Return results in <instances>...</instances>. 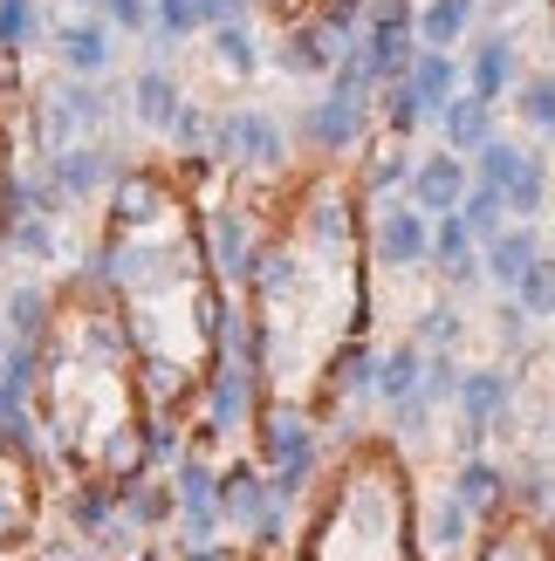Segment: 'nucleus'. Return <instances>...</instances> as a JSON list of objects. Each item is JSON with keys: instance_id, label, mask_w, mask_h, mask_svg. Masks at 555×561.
<instances>
[{"instance_id": "f257e3e1", "label": "nucleus", "mask_w": 555, "mask_h": 561, "mask_svg": "<svg viewBox=\"0 0 555 561\" xmlns=\"http://www.w3.org/2000/svg\"><path fill=\"white\" fill-rule=\"evenodd\" d=\"M343 172H316L288 192L274 227L247 254V350L261 383L268 459H295L309 445L322 398L356 370V322H364V213Z\"/></svg>"}, {"instance_id": "f03ea898", "label": "nucleus", "mask_w": 555, "mask_h": 561, "mask_svg": "<svg viewBox=\"0 0 555 561\" xmlns=\"http://www.w3.org/2000/svg\"><path fill=\"white\" fill-rule=\"evenodd\" d=\"M97 280L124 316V335L151 390V417L185 425L206 404L219 370V280H213L200 206H192L179 172L131 164L110 185Z\"/></svg>"}, {"instance_id": "7ed1b4c3", "label": "nucleus", "mask_w": 555, "mask_h": 561, "mask_svg": "<svg viewBox=\"0 0 555 561\" xmlns=\"http://www.w3.org/2000/svg\"><path fill=\"white\" fill-rule=\"evenodd\" d=\"M27 411L48 438L63 472L90 493H117L145 472L151 453V390L137 370V350L124 335L117 301L103 280L55 288L48 316L35 329V377Z\"/></svg>"}, {"instance_id": "20e7f679", "label": "nucleus", "mask_w": 555, "mask_h": 561, "mask_svg": "<svg viewBox=\"0 0 555 561\" xmlns=\"http://www.w3.org/2000/svg\"><path fill=\"white\" fill-rule=\"evenodd\" d=\"M302 561H419L411 486L392 445H350L329 466L309 535H302Z\"/></svg>"}, {"instance_id": "39448f33", "label": "nucleus", "mask_w": 555, "mask_h": 561, "mask_svg": "<svg viewBox=\"0 0 555 561\" xmlns=\"http://www.w3.org/2000/svg\"><path fill=\"white\" fill-rule=\"evenodd\" d=\"M35 520H42V486H35V459H27L21 432L0 417V548H21L35 541Z\"/></svg>"}, {"instance_id": "423d86ee", "label": "nucleus", "mask_w": 555, "mask_h": 561, "mask_svg": "<svg viewBox=\"0 0 555 561\" xmlns=\"http://www.w3.org/2000/svg\"><path fill=\"white\" fill-rule=\"evenodd\" d=\"M432 213H419V206H384V219H377V261L384 267H411V261H426V247H432V227H426Z\"/></svg>"}, {"instance_id": "0eeeda50", "label": "nucleus", "mask_w": 555, "mask_h": 561, "mask_svg": "<svg viewBox=\"0 0 555 561\" xmlns=\"http://www.w3.org/2000/svg\"><path fill=\"white\" fill-rule=\"evenodd\" d=\"M356 130H364V96H322L316 110H309V145L322 151V158H337V151H350L356 145Z\"/></svg>"}, {"instance_id": "6e6552de", "label": "nucleus", "mask_w": 555, "mask_h": 561, "mask_svg": "<svg viewBox=\"0 0 555 561\" xmlns=\"http://www.w3.org/2000/svg\"><path fill=\"white\" fill-rule=\"evenodd\" d=\"M405 82L419 90L426 117H439V110L460 96V62H453V48H419V55H411V69H405Z\"/></svg>"}, {"instance_id": "1a4fd4ad", "label": "nucleus", "mask_w": 555, "mask_h": 561, "mask_svg": "<svg viewBox=\"0 0 555 561\" xmlns=\"http://www.w3.org/2000/svg\"><path fill=\"white\" fill-rule=\"evenodd\" d=\"M466 199V164L460 158H426L419 172H411V206L419 213H460Z\"/></svg>"}, {"instance_id": "9d476101", "label": "nucleus", "mask_w": 555, "mask_h": 561, "mask_svg": "<svg viewBox=\"0 0 555 561\" xmlns=\"http://www.w3.org/2000/svg\"><path fill=\"white\" fill-rule=\"evenodd\" d=\"M254 8H268L274 21H329L337 35H350L356 21H364V0H254Z\"/></svg>"}, {"instance_id": "9b49d317", "label": "nucleus", "mask_w": 555, "mask_h": 561, "mask_svg": "<svg viewBox=\"0 0 555 561\" xmlns=\"http://www.w3.org/2000/svg\"><path fill=\"white\" fill-rule=\"evenodd\" d=\"M439 117H446V137H453V151H480L487 137H494V103L487 96H453L446 110H439Z\"/></svg>"}, {"instance_id": "f8f14e48", "label": "nucleus", "mask_w": 555, "mask_h": 561, "mask_svg": "<svg viewBox=\"0 0 555 561\" xmlns=\"http://www.w3.org/2000/svg\"><path fill=\"white\" fill-rule=\"evenodd\" d=\"M466 76H474V96H501L508 90V82H514V48H508V35H487L480 48H474V69H466Z\"/></svg>"}, {"instance_id": "ddd939ff", "label": "nucleus", "mask_w": 555, "mask_h": 561, "mask_svg": "<svg viewBox=\"0 0 555 561\" xmlns=\"http://www.w3.org/2000/svg\"><path fill=\"white\" fill-rule=\"evenodd\" d=\"M466 21H474V0H432V8L419 14V42L426 48H453L466 35Z\"/></svg>"}, {"instance_id": "4468645a", "label": "nucleus", "mask_w": 555, "mask_h": 561, "mask_svg": "<svg viewBox=\"0 0 555 561\" xmlns=\"http://www.w3.org/2000/svg\"><path fill=\"white\" fill-rule=\"evenodd\" d=\"M487 261H494V280H521L535 261V233H501V240H487Z\"/></svg>"}, {"instance_id": "2eb2a0df", "label": "nucleus", "mask_w": 555, "mask_h": 561, "mask_svg": "<svg viewBox=\"0 0 555 561\" xmlns=\"http://www.w3.org/2000/svg\"><path fill=\"white\" fill-rule=\"evenodd\" d=\"M514 110H521V124L555 130V76H529V82L514 90Z\"/></svg>"}, {"instance_id": "dca6fc26", "label": "nucleus", "mask_w": 555, "mask_h": 561, "mask_svg": "<svg viewBox=\"0 0 555 561\" xmlns=\"http://www.w3.org/2000/svg\"><path fill=\"white\" fill-rule=\"evenodd\" d=\"M103 27H63V62L69 69H82V76H90V69H103Z\"/></svg>"}, {"instance_id": "f3484780", "label": "nucleus", "mask_w": 555, "mask_h": 561, "mask_svg": "<svg viewBox=\"0 0 555 561\" xmlns=\"http://www.w3.org/2000/svg\"><path fill=\"white\" fill-rule=\"evenodd\" d=\"M514 288H521V301H529L535 316H555V261H529V274H521Z\"/></svg>"}, {"instance_id": "a211bd4d", "label": "nucleus", "mask_w": 555, "mask_h": 561, "mask_svg": "<svg viewBox=\"0 0 555 561\" xmlns=\"http://www.w3.org/2000/svg\"><path fill=\"white\" fill-rule=\"evenodd\" d=\"M364 185L371 192H398V185H411V164H405V151H384L371 172H364Z\"/></svg>"}, {"instance_id": "6ab92c4d", "label": "nucleus", "mask_w": 555, "mask_h": 561, "mask_svg": "<svg viewBox=\"0 0 555 561\" xmlns=\"http://www.w3.org/2000/svg\"><path fill=\"white\" fill-rule=\"evenodd\" d=\"M8 130H14V117L0 110V227H8V206H14V145H8Z\"/></svg>"}]
</instances>
